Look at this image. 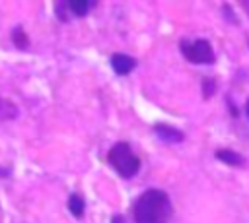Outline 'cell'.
<instances>
[{
    "label": "cell",
    "mask_w": 249,
    "mask_h": 223,
    "mask_svg": "<svg viewBox=\"0 0 249 223\" xmlns=\"http://www.w3.org/2000/svg\"><path fill=\"white\" fill-rule=\"evenodd\" d=\"M132 217L136 223H169L173 217L169 196L158 188L142 192L132 204Z\"/></svg>",
    "instance_id": "obj_1"
},
{
    "label": "cell",
    "mask_w": 249,
    "mask_h": 223,
    "mask_svg": "<svg viewBox=\"0 0 249 223\" xmlns=\"http://www.w3.org/2000/svg\"><path fill=\"white\" fill-rule=\"evenodd\" d=\"M107 161L123 178H132L140 171V159L126 142L113 143L107 153Z\"/></svg>",
    "instance_id": "obj_2"
},
{
    "label": "cell",
    "mask_w": 249,
    "mask_h": 223,
    "mask_svg": "<svg viewBox=\"0 0 249 223\" xmlns=\"http://www.w3.org/2000/svg\"><path fill=\"white\" fill-rule=\"evenodd\" d=\"M179 48H181L183 56L193 64H212L214 62V48H212L210 41H206V39H195V41L183 39L179 43Z\"/></svg>",
    "instance_id": "obj_3"
},
{
    "label": "cell",
    "mask_w": 249,
    "mask_h": 223,
    "mask_svg": "<svg viewBox=\"0 0 249 223\" xmlns=\"http://www.w3.org/2000/svg\"><path fill=\"white\" fill-rule=\"evenodd\" d=\"M134 66H136V60H134L132 56H128V54L117 52V54L111 56V68H113L119 76H126V74H130V72L134 70Z\"/></svg>",
    "instance_id": "obj_4"
},
{
    "label": "cell",
    "mask_w": 249,
    "mask_h": 223,
    "mask_svg": "<svg viewBox=\"0 0 249 223\" xmlns=\"http://www.w3.org/2000/svg\"><path fill=\"white\" fill-rule=\"evenodd\" d=\"M154 132H156V136H158L160 140L169 142V143L183 142V138H185L181 130H177V128H173V126H169V124H156V126H154Z\"/></svg>",
    "instance_id": "obj_5"
},
{
    "label": "cell",
    "mask_w": 249,
    "mask_h": 223,
    "mask_svg": "<svg viewBox=\"0 0 249 223\" xmlns=\"http://www.w3.org/2000/svg\"><path fill=\"white\" fill-rule=\"evenodd\" d=\"M216 159L230 165V167H239V165L245 163V159L233 149H216Z\"/></svg>",
    "instance_id": "obj_6"
},
{
    "label": "cell",
    "mask_w": 249,
    "mask_h": 223,
    "mask_svg": "<svg viewBox=\"0 0 249 223\" xmlns=\"http://www.w3.org/2000/svg\"><path fill=\"white\" fill-rule=\"evenodd\" d=\"M93 6H95V2H88V0H68L66 2V10L72 12L76 17L86 16Z\"/></svg>",
    "instance_id": "obj_7"
},
{
    "label": "cell",
    "mask_w": 249,
    "mask_h": 223,
    "mask_svg": "<svg viewBox=\"0 0 249 223\" xmlns=\"http://www.w3.org/2000/svg\"><path fill=\"white\" fill-rule=\"evenodd\" d=\"M16 116H18V107L12 101L0 97V120L2 122L4 120H14Z\"/></svg>",
    "instance_id": "obj_8"
},
{
    "label": "cell",
    "mask_w": 249,
    "mask_h": 223,
    "mask_svg": "<svg viewBox=\"0 0 249 223\" xmlns=\"http://www.w3.org/2000/svg\"><path fill=\"white\" fill-rule=\"evenodd\" d=\"M84 207H86L84 198L80 194H70V198H68V209H70V213L80 219L84 215Z\"/></svg>",
    "instance_id": "obj_9"
},
{
    "label": "cell",
    "mask_w": 249,
    "mask_h": 223,
    "mask_svg": "<svg viewBox=\"0 0 249 223\" xmlns=\"http://www.w3.org/2000/svg\"><path fill=\"white\" fill-rule=\"evenodd\" d=\"M12 41H14V45H16L18 48H25V47L29 45V39H27V35H25V31H23L21 27H16V29L12 31Z\"/></svg>",
    "instance_id": "obj_10"
},
{
    "label": "cell",
    "mask_w": 249,
    "mask_h": 223,
    "mask_svg": "<svg viewBox=\"0 0 249 223\" xmlns=\"http://www.w3.org/2000/svg\"><path fill=\"white\" fill-rule=\"evenodd\" d=\"M214 91H216V81L210 80V78H204V80H202V95H204V99L212 97Z\"/></svg>",
    "instance_id": "obj_11"
},
{
    "label": "cell",
    "mask_w": 249,
    "mask_h": 223,
    "mask_svg": "<svg viewBox=\"0 0 249 223\" xmlns=\"http://www.w3.org/2000/svg\"><path fill=\"white\" fill-rule=\"evenodd\" d=\"M111 223H123V217H121V215H115V217H113V221H111Z\"/></svg>",
    "instance_id": "obj_12"
},
{
    "label": "cell",
    "mask_w": 249,
    "mask_h": 223,
    "mask_svg": "<svg viewBox=\"0 0 249 223\" xmlns=\"http://www.w3.org/2000/svg\"><path fill=\"white\" fill-rule=\"evenodd\" d=\"M241 6H243V10L249 14V0H245V2H241Z\"/></svg>",
    "instance_id": "obj_13"
},
{
    "label": "cell",
    "mask_w": 249,
    "mask_h": 223,
    "mask_svg": "<svg viewBox=\"0 0 249 223\" xmlns=\"http://www.w3.org/2000/svg\"><path fill=\"white\" fill-rule=\"evenodd\" d=\"M245 114H247V118H249V99H247V103H245Z\"/></svg>",
    "instance_id": "obj_14"
}]
</instances>
